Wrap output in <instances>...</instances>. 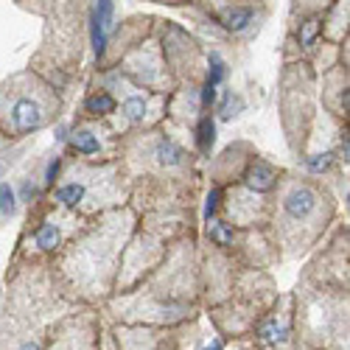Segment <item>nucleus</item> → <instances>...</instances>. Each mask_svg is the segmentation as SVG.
I'll return each instance as SVG.
<instances>
[{
  "mask_svg": "<svg viewBox=\"0 0 350 350\" xmlns=\"http://www.w3.org/2000/svg\"><path fill=\"white\" fill-rule=\"evenodd\" d=\"M0 107H3V118H6V129H12L14 135H31L40 126H45L48 121V104L45 98L37 93V81L31 73L14 76L3 93H0Z\"/></svg>",
  "mask_w": 350,
  "mask_h": 350,
  "instance_id": "nucleus-1",
  "label": "nucleus"
},
{
  "mask_svg": "<svg viewBox=\"0 0 350 350\" xmlns=\"http://www.w3.org/2000/svg\"><path fill=\"white\" fill-rule=\"evenodd\" d=\"M205 20L230 37H250L267 20L264 0H199Z\"/></svg>",
  "mask_w": 350,
  "mask_h": 350,
  "instance_id": "nucleus-2",
  "label": "nucleus"
},
{
  "mask_svg": "<svg viewBox=\"0 0 350 350\" xmlns=\"http://www.w3.org/2000/svg\"><path fill=\"white\" fill-rule=\"evenodd\" d=\"M163 68H165V59H163V53L154 42H140L132 48V53L126 56V62H124V70L137 81V84H146V87H152L160 81L163 76Z\"/></svg>",
  "mask_w": 350,
  "mask_h": 350,
  "instance_id": "nucleus-3",
  "label": "nucleus"
},
{
  "mask_svg": "<svg viewBox=\"0 0 350 350\" xmlns=\"http://www.w3.org/2000/svg\"><path fill=\"white\" fill-rule=\"evenodd\" d=\"M319 208V193L311 185H291L283 196V213L291 221H306Z\"/></svg>",
  "mask_w": 350,
  "mask_h": 350,
  "instance_id": "nucleus-4",
  "label": "nucleus"
},
{
  "mask_svg": "<svg viewBox=\"0 0 350 350\" xmlns=\"http://www.w3.org/2000/svg\"><path fill=\"white\" fill-rule=\"evenodd\" d=\"M323 34L334 42L347 40V0H334L323 14Z\"/></svg>",
  "mask_w": 350,
  "mask_h": 350,
  "instance_id": "nucleus-5",
  "label": "nucleus"
},
{
  "mask_svg": "<svg viewBox=\"0 0 350 350\" xmlns=\"http://www.w3.org/2000/svg\"><path fill=\"white\" fill-rule=\"evenodd\" d=\"M244 180H247V188L255 191V193H267L278 185V171L267 163V160H255L247 174H244Z\"/></svg>",
  "mask_w": 350,
  "mask_h": 350,
  "instance_id": "nucleus-6",
  "label": "nucleus"
},
{
  "mask_svg": "<svg viewBox=\"0 0 350 350\" xmlns=\"http://www.w3.org/2000/svg\"><path fill=\"white\" fill-rule=\"evenodd\" d=\"M152 157L157 160V165H163V168H177V165H183L185 163V149L183 146H177L174 140H168V137H160L157 143H154V149H152Z\"/></svg>",
  "mask_w": 350,
  "mask_h": 350,
  "instance_id": "nucleus-7",
  "label": "nucleus"
},
{
  "mask_svg": "<svg viewBox=\"0 0 350 350\" xmlns=\"http://www.w3.org/2000/svg\"><path fill=\"white\" fill-rule=\"evenodd\" d=\"M297 40H300V48H306V51H311L319 40H323V12H319V14H306V17H300Z\"/></svg>",
  "mask_w": 350,
  "mask_h": 350,
  "instance_id": "nucleus-8",
  "label": "nucleus"
},
{
  "mask_svg": "<svg viewBox=\"0 0 350 350\" xmlns=\"http://www.w3.org/2000/svg\"><path fill=\"white\" fill-rule=\"evenodd\" d=\"M70 146H73V149H76L79 154L90 157V154H98L101 140H98V135H96L93 129H76V132H73V137H70Z\"/></svg>",
  "mask_w": 350,
  "mask_h": 350,
  "instance_id": "nucleus-9",
  "label": "nucleus"
},
{
  "mask_svg": "<svg viewBox=\"0 0 350 350\" xmlns=\"http://www.w3.org/2000/svg\"><path fill=\"white\" fill-rule=\"evenodd\" d=\"M34 241H37V247L45 250V252L56 250V247H59V241H62V230H59V224L42 221V224L37 227V232H34Z\"/></svg>",
  "mask_w": 350,
  "mask_h": 350,
  "instance_id": "nucleus-10",
  "label": "nucleus"
},
{
  "mask_svg": "<svg viewBox=\"0 0 350 350\" xmlns=\"http://www.w3.org/2000/svg\"><path fill=\"white\" fill-rule=\"evenodd\" d=\"M84 109L90 112V115H109V112L118 109V101H115V96H112V93L98 90V93H93V96H87Z\"/></svg>",
  "mask_w": 350,
  "mask_h": 350,
  "instance_id": "nucleus-11",
  "label": "nucleus"
},
{
  "mask_svg": "<svg viewBox=\"0 0 350 350\" xmlns=\"http://www.w3.org/2000/svg\"><path fill=\"white\" fill-rule=\"evenodd\" d=\"M121 115H124L129 124H143V118L149 115V101H146L143 96H129L121 104Z\"/></svg>",
  "mask_w": 350,
  "mask_h": 350,
  "instance_id": "nucleus-12",
  "label": "nucleus"
},
{
  "mask_svg": "<svg viewBox=\"0 0 350 350\" xmlns=\"http://www.w3.org/2000/svg\"><path fill=\"white\" fill-rule=\"evenodd\" d=\"M84 196H87V185L84 183H68V185H62L59 191H56V202H62L65 208L81 205Z\"/></svg>",
  "mask_w": 350,
  "mask_h": 350,
  "instance_id": "nucleus-13",
  "label": "nucleus"
},
{
  "mask_svg": "<svg viewBox=\"0 0 350 350\" xmlns=\"http://www.w3.org/2000/svg\"><path fill=\"white\" fill-rule=\"evenodd\" d=\"M93 17L98 20V25L107 31V37L112 34V28H115V0H96L93 3Z\"/></svg>",
  "mask_w": 350,
  "mask_h": 350,
  "instance_id": "nucleus-14",
  "label": "nucleus"
},
{
  "mask_svg": "<svg viewBox=\"0 0 350 350\" xmlns=\"http://www.w3.org/2000/svg\"><path fill=\"white\" fill-rule=\"evenodd\" d=\"M196 143H199V152L202 154H211L213 143H216V124L211 115H205V118L199 121V129H196Z\"/></svg>",
  "mask_w": 350,
  "mask_h": 350,
  "instance_id": "nucleus-15",
  "label": "nucleus"
},
{
  "mask_svg": "<svg viewBox=\"0 0 350 350\" xmlns=\"http://www.w3.org/2000/svg\"><path fill=\"white\" fill-rule=\"evenodd\" d=\"M241 109H244V101H241L239 93H232V90H224V93H221V101H219V118H221V121L236 118Z\"/></svg>",
  "mask_w": 350,
  "mask_h": 350,
  "instance_id": "nucleus-16",
  "label": "nucleus"
},
{
  "mask_svg": "<svg viewBox=\"0 0 350 350\" xmlns=\"http://www.w3.org/2000/svg\"><path fill=\"white\" fill-rule=\"evenodd\" d=\"M208 84H213V87H219L221 81H224V76H227V62H224V56L219 53V51H211L208 53Z\"/></svg>",
  "mask_w": 350,
  "mask_h": 350,
  "instance_id": "nucleus-17",
  "label": "nucleus"
},
{
  "mask_svg": "<svg viewBox=\"0 0 350 350\" xmlns=\"http://www.w3.org/2000/svg\"><path fill=\"white\" fill-rule=\"evenodd\" d=\"M334 3V0H291V14H300V17H306V14H319V12H325L328 6Z\"/></svg>",
  "mask_w": 350,
  "mask_h": 350,
  "instance_id": "nucleus-18",
  "label": "nucleus"
},
{
  "mask_svg": "<svg viewBox=\"0 0 350 350\" xmlns=\"http://www.w3.org/2000/svg\"><path fill=\"white\" fill-rule=\"evenodd\" d=\"M208 236H211L213 244H219V247H230V244H232V224H227V221H213V219H211V224H208Z\"/></svg>",
  "mask_w": 350,
  "mask_h": 350,
  "instance_id": "nucleus-19",
  "label": "nucleus"
},
{
  "mask_svg": "<svg viewBox=\"0 0 350 350\" xmlns=\"http://www.w3.org/2000/svg\"><path fill=\"white\" fill-rule=\"evenodd\" d=\"M334 163H336V152H319V154H311V157L306 160V168H308L311 174H323V171H328Z\"/></svg>",
  "mask_w": 350,
  "mask_h": 350,
  "instance_id": "nucleus-20",
  "label": "nucleus"
},
{
  "mask_svg": "<svg viewBox=\"0 0 350 350\" xmlns=\"http://www.w3.org/2000/svg\"><path fill=\"white\" fill-rule=\"evenodd\" d=\"M17 211V193L9 183H0V216H12Z\"/></svg>",
  "mask_w": 350,
  "mask_h": 350,
  "instance_id": "nucleus-21",
  "label": "nucleus"
},
{
  "mask_svg": "<svg viewBox=\"0 0 350 350\" xmlns=\"http://www.w3.org/2000/svg\"><path fill=\"white\" fill-rule=\"evenodd\" d=\"M260 336H264L267 342H283V339H286V331L272 319V323H267L264 328H260Z\"/></svg>",
  "mask_w": 350,
  "mask_h": 350,
  "instance_id": "nucleus-22",
  "label": "nucleus"
},
{
  "mask_svg": "<svg viewBox=\"0 0 350 350\" xmlns=\"http://www.w3.org/2000/svg\"><path fill=\"white\" fill-rule=\"evenodd\" d=\"M219 199H221V191L219 188H213L211 193H208V202H205V219L211 221L213 216H216V208H219Z\"/></svg>",
  "mask_w": 350,
  "mask_h": 350,
  "instance_id": "nucleus-23",
  "label": "nucleus"
},
{
  "mask_svg": "<svg viewBox=\"0 0 350 350\" xmlns=\"http://www.w3.org/2000/svg\"><path fill=\"white\" fill-rule=\"evenodd\" d=\"M59 168H62V160H59V157H53V160L48 163V168H45V183H48V185L56 183V174H59Z\"/></svg>",
  "mask_w": 350,
  "mask_h": 350,
  "instance_id": "nucleus-24",
  "label": "nucleus"
},
{
  "mask_svg": "<svg viewBox=\"0 0 350 350\" xmlns=\"http://www.w3.org/2000/svg\"><path fill=\"white\" fill-rule=\"evenodd\" d=\"M20 350H40V345H34V342H28V345H23Z\"/></svg>",
  "mask_w": 350,
  "mask_h": 350,
  "instance_id": "nucleus-25",
  "label": "nucleus"
},
{
  "mask_svg": "<svg viewBox=\"0 0 350 350\" xmlns=\"http://www.w3.org/2000/svg\"><path fill=\"white\" fill-rule=\"evenodd\" d=\"M152 3H171L174 6V3H183V0H152Z\"/></svg>",
  "mask_w": 350,
  "mask_h": 350,
  "instance_id": "nucleus-26",
  "label": "nucleus"
},
{
  "mask_svg": "<svg viewBox=\"0 0 350 350\" xmlns=\"http://www.w3.org/2000/svg\"><path fill=\"white\" fill-rule=\"evenodd\" d=\"M221 347H224V345H221V342H213V345H208V347H205V350H221Z\"/></svg>",
  "mask_w": 350,
  "mask_h": 350,
  "instance_id": "nucleus-27",
  "label": "nucleus"
},
{
  "mask_svg": "<svg viewBox=\"0 0 350 350\" xmlns=\"http://www.w3.org/2000/svg\"><path fill=\"white\" fill-rule=\"evenodd\" d=\"M0 146H3V137H0Z\"/></svg>",
  "mask_w": 350,
  "mask_h": 350,
  "instance_id": "nucleus-28",
  "label": "nucleus"
}]
</instances>
